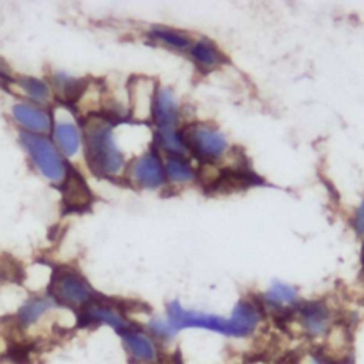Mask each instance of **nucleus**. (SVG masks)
<instances>
[{"label": "nucleus", "instance_id": "obj_21", "mask_svg": "<svg viewBox=\"0 0 364 364\" xmlns=\"http://www.w3.org/2000/svg\"><path fill=\"white\" fill-rule=\"evenodd\" d=\"M54 304H55V301L51 296H48V297H33L21 306V309L18 311V318L24 326L33 324L43 314H46L51 307H54Z\"/></svg>", "mask_w": 364, "mask_h": 364}, {"label": "nucleus", "instance_id": "obj_19", "mask_svg": "<svg viewBox=\"0 0 364 364\" xmlns=\"http://www.w3.org/2000/svg\"><path fill=\"white\" fill-rule=\"evenodd\" d=\"M149 37L159 46L175 50V51H189L193 40L183 31L169 28V27H154L149 31Z\"/></svg>", "mask_w": 364, "mask_h": 364}, {"label": "nucleus", "instance_id": "obj_16", "mask_svg": "<svg viewBox=\"0 0 364 364\" xmlns=\"http://www.w3.org/2000/svg\"><path fill=\"white\" fill-rule=\"evenodd\" d=\"M152 139L154 148L165 152L166 156H186L188 154L182 131L176 128H155Z\"/></svg>", "mask_w": 364, "mask_h": 364}, {"label": "nucleus", "instance_id": "obj_1", "mask_svg": "<svg viewBox=\"0 0 364 364\" xmlns=\"http://www.w3.org/2000/svg\"><path fill=\"white\" fill-rule=\"evenodd\" d=\"M82 146L88 166L97 175L119 178L128 162L114 125L102 117L91 115L82 125Z\"/></svg>", "mask_w": 364, "mask_h": 364}, {"label": "nucleus", "instance_id": "obj_17", "mask_svg": "<svg viewBox=\"0 0 364 364\" xmlns=\"http://www.w3.org/2000/svg\"><path fill=\"white\" fill-rule=\"evenodd\" d=\"M166 182L173 185H186L196 179L198 173L186 156H166L164 159Z\"/></svg>", "mask_w": 364, "mask_h": 364}, {"label": "nucleus", "instance_id": "obj_20", "mask_svg": "<svg viewBox=\"0 0 364 364\" xmlns=\"http://www.w3.org/2000/svg\"><path fill=\"white\" fill-rule=\"evenodd\" d=\"M85 88H87V82L78 78L70 77L64 73H57L53 78V90L67 102L80 100Z\"/></svg>", "mask_w": 364, "mask_h": 364}, {"label": "nucleus", "instance_id": "obj_3", "mask_svg": "<svg viewBox=\"0 0 364 364\" xmlns=\"http://www.w3.org/2000/svg\"><path fill=\"white\" fill-rule=\"evenodd\" d=\"M20 142L27 151L37 171L53 183H64L68 175V165L65 158L54 145L53 139L46 135H34L20 132Z\"/></svg>", "mask_w": 364, "mask_h": 364}, {"label": "nucleus", "instance_id": "obj_12", "mask_svg": "<svg viewBox=\"0 0 364 364\" xmlns=\"http://www.w3.org/2000/svg\"><path fill=\"white\" fill-rule=\"evenodd\" d=\"M125 350L138 363H154L158 358V348L155 341L145 333L127 330L122 336Z\"/></svg>", "mask_w": 364, "mask_h": 364}, {"label": "nucleus", "instance_id": "obj_6", "mask_svg": "<svg viewBox=\"0 0 364 364\" xmlns=\"http://www.w3.org/2000/svg\"><path fill=\"white\" fill-rule=\"evenodd\" d=\"M166 321L171 326L173 333H178L185 327H199V328H206V330L232 336L229 318L219 317L215 314H205V313H198L192 310H185L183 307L179 306L178 301H172L168 306Z\"/></svg>", "mask_w": 364, "mask_h": 364}, {"label": "nucleus", "instance_id": "obj_13", "mask_svg": "<svg viewBox=\"0 0 364 364\" xmlns=\"http://www.w3.org/2000/svg\"><path fill=\"white\" fill-rule=\"evenodd\" d=\"M189 55L195 65L202 71H210L225 63V55L220 48L209 38H200L192 43Z\"/></svg>", "mask_w": 364, "mask_h": 364}, {"label": "nucleus", "instance_id": "obj_14", "mask_svg": "<svg viewBox=\"0 0 364 364\" xmlns=\"http://www.w3.org/2000/svg\"><path fill=\"white\" fill-rule=\"evenodd\" d=\"M229 321H230L232 336L243 337L250 334L257 327L260 321V311L255 304L249 301H240L233 309L229 317Z\"/></svg>", "mask_w": 364, "mask_h": 364}, {"label": "nucleus", "instance_id": "obj_5", "mask_svg": "<svg viewBox=\"0 0 364 364\" xmlns=\"http://www.w3.org/2000/svg\"><path fill=\"white\" fill-rule=\"evenodd\" d=\"M51 297L67 307H85L92 301V289L73 270H60L51 282Z\"/></svg>", "mask_w": 364, "mask_h": 364}, {"label": "nucleus", "instance_id": "obj_7", "mask_svg": "<svg viewBox=\"0 0 364 364\" xmlns=\"http://www.w3.org/2000/svg\"><path fill=\"white\" fill-rule=\"evenodd\" d=\"M53 142L64 158L74 161L78 154L84 152L82 146V131L78 128L77 121L67 109H58L51 127Z\"/></svg>", "mask_w": 364, "mask_h": 364}, {"label": "nucleus", "instance_id": "obj_27", "mask_svg": "<svg viewBox=\"0 0 364 364\" xmlns=\"http://www.w3.org/2000/svg\"><path fill=\"white\" fill-rule=\"evenodd\" d=\"M300 364H326V363H324L323 360H320L318 357H316V355H310V354H307V355L301 357Z\"/></svg>", "mask_w": 364, "mask_h": 364}, {"label": "nucleus", "instance_id": "obj_18", "mask_svg": "<svg viewBox=\"0 0 364 364\" xmlns=\"http://www.w3.org/2000/svg\"><path fill=\"white\" fill-rule=\"evenodd\" d=\"M84 318L90 321H98V323H105L115 330H122L127 331L129 324L127 318L114 307L107 306V304H100V303H90L84 307Z\"/></svg>", "mask_w": 364, "mask_h": 364}, {"label": "nucleus", "instance_id": "obj_24", "mask_svg": "<svg viewBox=\"0 0 364 364\" xmlns=\"http://www.w3.org/2000/svg\"><path fill=\"white\" fill-rule=\"evenodd\" d=\"M327 336V354L334 360L344 358L348 351V338L347 331L341 327H331Z\"/></svg>", "mask_w": 364, "mask_h": 364}, {"label": "nucleus", "instance_id": "obj_25", "mask_svg": "<svg viewBox=\"0 0 364 364\" xmlns=\"http://www.w3.org/2000/svg\"><path fill=\"white\" fill-rule=\"evenodd\" d=\"M149 330L152 334L158 336V337H162V338H168L171 336H173L175 333L172 331L171 326L168 324L166 320H162V318H152L148 324Z\"/></svg>", "mask_w": 364, "mask_h": 364}, {"label": "nucleus", "instance_id": "obj_10", "mask_svg": "<svg viewBox=\"0 0 364 364\" xmlns=\"http://www.w3.org/2000/svg\"><path fill=\"white\" fill-rule=\"evenodd\" d=\"M179 115L181 109L175 94L166 87H158L152 104V119L155 128H176Z\"/></svg>", "mask_w": 364, "mask_h": 364}, {"label": "nucleus", "instance_id": "obj_23", "mask_svg": "<svg viewBox=\"0 0 364 364\" xmlns=\"http://www.w3.org/2000/svg\"><path fill=\"white\" fill-rule=\"evenodd\" d=\"M264 299L269 304L274 307L293 306L297 300V291L293 286L284 283H274L269 287L264 294Z\"/></svg>", "mask_w": 364, "mask_h": 364}, {"label": "nucleus", "instance_id": "obj_15", "mask_svg": "<svg viewBox=\"0 0 364 364\" xmlns=\"http://www.w3.org/2000/svg\"><path fill=\"white\" fill-rule=\"evenodd\" d=\"M10 81L16 85V90L20 91L21 95H24L28 100V102L46 105L51 101V88L46 81L40 78L23 75Z\"/></svg>", "mask_w": 364, "mask_h": 364}, {"label": "nucleus", "instance_id": "obj_8", "mask_svg": "<svg viewBox=\"0 0 364 364\" xmlns=\"http://www.w3.org/2000/svg\"><path fill=\"white\" fill-rule=\"evenodd\" d=\"M14 121L24 129V132L34 135H46L51 131L53 117L41 105L33 102H18L11 108Z\"/></svg>", "mask_w": 364, "mask_h": 364}, {"label": "nucleus", "instance_id": "obj_22", "mask_svg": "<svg viewBox=\"0 0 364 364\" xmlns=\"http://www.w3.org/2000/svg\"><path fill=\"white\" fill-rule=\"evenodd\" d=\"M63 185L65 186L64 196H65L67 203H70L71 206H82V205L88 203V200H90L88 189L77 173L68 172Z\"/></svg>", "mask_w": 364, "mask_h": 364}, {"label": "nucleus", "instance_id": "obj_9", "mask_svg": "<svg viewBox=\"0 0 364 364\" xmlns=\"http://www.w3.org/2000/svg\"><path fill=\"white\" fill-rule=\"evenodd\" d=\"M299 321L303 331L311 337H321L331 328V310L326 303L311 301L299 309Z\"/></svg>", "mask_w": 364, "mask_h": 364}, {"label": "nucleus", "instance_id": "obj_11", "mask_svg": "<svg viewBox=\"0 0 364 364\" xmlns=\"http://www.w3.org/2000/svg\"><path fill=\"white\" fill-rule=\"evenodd\" d=\"M156 87L149 78H138L129 87V108L136 119L145 121L152 118V104Z\"/></svg>", "mask_w": 364, "mask_h": 364}, {"label": "nucleus", "instance_id": "obj_26", "mask_svg": "<svg viewBox=\"0 0 364 364\" xmlns=\"http://www.w3.org/2000/svg\"><path fill=\"white\" fill-rule=\"evenodd\" d=\"M353 228L364 239V202L358 205L353 215Z\"/></svg>", "mask_w": 364, "mask_h": 364}, {"label": "nucleus", "instance_id": "obj_2", "mask_svg": "<svg viewBox=\"0 0 364 364\" xmlns=\"http://www.w3.org/2000/svg\"><path fill=\"white\" fill-rule=\"evenodd\" d=\"M186 151L203 165H213L229 152V141L225 134L215 125L196 122L182 129Z\"/></svg>", "mask_w": 364, "mask_h": 364}, {"label": "nucleus", "instance_id": "obj_28", "mask_svg": "<svg viewBox=\"0 0 364 364\" xmlns=\"http://www.w3.org/2000/svg\"><path fill=\"white\" fill-rule=\"evenodd\" d=\"M3 274H4V273H3V269H1V266H0V279L3 277Z\"/></svg>", "mask_w": 364, "mask_h": 364}, {"label": "nucleus", "instance_id": "obj_4", "mask_svg": "<svg viewBox=\"0 0 364 364\" xmlns=\"http://www.w3.org/2000/svg\"><path fill=\"white\" fill-rule=\"evenodd\" d=\"M129 181L142 189H158L165 185L164 159L156 148H149L135 156L127 168Z\"/></svg>", "mask_w": 364, "mask_h": 364}]
</instances>
